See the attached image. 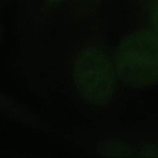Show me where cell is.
Masks as SVG:
<instances>
[{
	"instance_id": "obj_3",
	"label": "cell",
	"mask_w": 158,
	"mask_h": 158,
	"mask_svg": "<svg viewBox=\"0 0 158 158\" xmlns=\"http://www.w3.org/2000/svg\"><path fill=\"white\" fill-rule=\"evenodd\" d=\"M151 22L155 33L158 35V2L152 7L151 14Z\"/></svg>"
},
{
	"instance_id": "obj_2",
	"label": "cell",
	"mask_w": 158,
	"mask_h": 158,
	"mask_svg": "<svg viewBox=\"0 0 158 158\" xmlns=\"http://www.w3.org/2000/svg\"><path fill=\"white\" fill-rule=\"evenodd\" d=\"M75 87L88 104L101 107L112 99L115 87L113 65L106 54L87 47L77 55L73 67Z\"/></svg>"
},
{
	"instance_id": "obj_1",
	"label": "cell",
	"mask_w": 158,
	"mask_h": 158,
	"mask_svg": "<svg viewBox=\"0 0 158 158\" xmlns=\"http://www.w3.org/2000/svg\"><path fill=\"white\" fill-rule=\"evenodd\" d=\"M115 70L122 83L143 88L158 83V35L140 30L125 36L115 56Z\"/></svg>"
},
{
	"instance_id": "obj_4",
	"label": "cell",
	"mask_w": 158,
	"mask_h": 158,
	"mask_svg": "<svg viewBox=\"0 0 158 158\" xmlns=\"http://www.w3.org/2000/svg\"><path fill=\"white\" fill-rule=\"evenodd\" d=\"M64 0H45V1L50 6H57L62 3Z\"/></svg>"
}]
</instances>
